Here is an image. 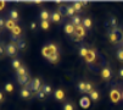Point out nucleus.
Instances as JSON below:
<instances>
[{"label": "nucleus", "mask_w": 123, "mask_h": 110, "mask_svg": "<svg viewBox=\"0 0 123 110\" xmlns=\"http://www.w3.org/2000/svg\"><path fill=\"white\" fill-rule=\"evenodd\" d=\"M109 39L111 43H118L121 39H123V32H121L119 28L111 29L109 32Z\"/></svg>", "instance_id": "nucleus-1"}, {"label": "nucleus", "mask_w": 123, "mask_h": 110, "mask_svg": "<svg viewBox=\"0 0 123 110\" xmlns=\"http://www.w3.org/2000/svg\"><path fill=\"white\" fill-rule=\"evenodd\" d=\"M27 87H28V89L29 90H33V92H37L38 90H40L42 89V82H40V80H38V78H34V80H32L28 84H27Z\"/></svg>", "instance_id": "nucleus-2"}, {"label": "nucleus", "mask_w": 123, "mask_h": 110, "mask_svg": "<svg viewBox=\"0 0 123 110\" xmlns=\"http://www.w3.org/2000/svg\"><path fill=\"white\" fill-rule=\"evenodd\" d=\"M43 55L48 59L49 56H51L52 54H55V53H57V50H56V45H54V44H48V45H45L44 48H43Z\"/></svg>", "instance_id": "nucleus-3"}, {"label": "nucleus", "mask_w": 123, "mask_h": 110, "mask_svg": "<svg viewBox=\"0 0 123 110\" xmlns=\"http://www.w3.org/2000/svg\"><path fill=\"white\" fill-rule=\"evenodd\" d=\"M6 55L7 56H15L16 55V51H17V47H16V44H13V43H9L7 45H6Z\"/></svg>", "instance_id": "nucleus-4"}, {"label": "nucleus", "mask_w": 123, "mask_h": 110, "mask_svg": "<svg viewBox=\"0 0 123 110\" xmlns=\"http://www.w3.org/2000/svg\"><path fill=\"white\" fill-rule=\"evenodd\" d=\"M110 97H111V100H112L113 103H118L119 99L122 98V94L118 92V89H112L111 93H110Z\"/></svg>", "instance_id": "nucleus-5"}, {"label": "nucleus", "mask_w": 123, "mask_h": 110, "mask_svg": "<svg viewBox=\"0 0 123 110\" xmlns=\"http://www.w3.org/2000/svg\"><path fill=\"white\" fill-rule=\"evenodd\" d=\"M101 77H102L104 80H106V81L111 80V77H112V72H111L110 67H104V69H102V71H101Z\"/></svg>", "instance_id": "nucleus-6"}, {"label": "nucleus", "mask_w": 123, "mask_h": 110, "mask_svg": "<svg viewBox=\"0 0 123 110\" xmlns=\"http://www.w3.org/2000/svg\"><path fill=\"white\" fill-rule=\"evenodd\" d=\"M79 105L83 109H88L90 106V98L89 97H82L80 100H79Z\"/></svg>", "instance_id": "nucleus-7"}, {"label": "nucleus", "mask_w": 123, "mask_h": 110, "mask_svg": "<svg viewBox=\"0 0 123 110\" xmlns=\"http://www.w3.org/2000/svg\"><path fill=\"white\" fill-rule=\"evenodd\" d=\"M74 32H76V27H74L72 23H66V25H65V33H66V34L72 35Z\"/></svg>", "instance_id": "nucleus-8"}, {"label": "nucleus", "mask_w": 123, "mask_h": 110, "mask_svg": "<svg viewBox=\"0 0 123 110\" xmlns=\"http://www.w3.org/2000/svg\"><path fill=\"white\" fill-rule=\"evenodd\" d=\"M82 26H83V27H84L85 29H90V28H92V26H93L92 18H89V17H85V18H83Z\"/></svg>", "instance_id": "nucleus-9"}, {"label": "nucleus", "mask_w": 123, "mask_h": 110, "mask_svg": "<svg viewBox=\"0 0 123 110\" xmlns=\"http://www.w3.org/2000/svg\"><path fill=\"white\" fill-rule=\"evenodd\" d=\"M95 51L93 50V49H90L89 50V53H88V55H86V58H85V61L86 62H93L94 60H95Z\"/></svg>", "instance_id": "nucleus-10"}, {"label": "nucleus", "mask_w": 123, "mask_h": 110, "mask_svg": "<svg viewBox=\"0 0 123 110\" xmlns=\"http://www.w3.org/2000/svg\"><path fill=\"white\" fill-rule=\"evenodd\" d=\"M82 22H83V20H82L79 16H73V17H72V20H71V23H72L74 27L82 26Z\"/></svg>", "instance_id": "nucleus-11"}, {"label": "nucleus", "mask_w": 123, "mask_h": 110, "mask_svg": "<svg viewBox=\"0 0 123 110\" xmlns=\"http://www.w3.org/2000/svg\"><path fill=\"white\" fill-rule=\"evenodd\" d=\"M50 20H51L52 22H60V20H61V14H60L59 11H54V12L51 14Z\"/></svg>", "instance_id": "nucleus-12"}, {"label": "nucleus", "mask_w": 123, "mask_h": 110, "mask_svg": "<svg viewBox=\"0 0 123 110\" xmlns=\"http://www.w3.org/2000/svg\"><path fill=\"white\" fill-rule=\"evenodd\" d=\"M9 17L11 18L12 21H17L20 18V15H18V12H17V10H11L10 12H9Z\"/></svg>", "instance_id": "nucleus-13"}, {"label": "nucleus", "mask_w": 123, "mask_h": 110, "mask_svg": "<svg viewBox=\"0 0 123 110\" xmlns=\"http://www.w3.org/2000/svg\"><path fill=\"white\" fill-rule=\"evenodd\" d=\"M84 29H85V28H84L83 26H78V27H76V32H74V34H77L78 37H80V38H83L84 34H85Z\"/></svg>", "instance_id": "nucleus-14"}, {"label": "nucleus", "mask_w": 123, "mask_h": 110, "mask_svg": "<svg viewBox=\"0 0 123 110\" xmlns=\"http://www.w3.org/2000/svg\"><path fill=\"white\" fill-rule=\"evenodd\" d=\"M39 17L42 18V21H48L49 18L51 17V15H49V11H46V10H43V11L39 14Z\"/></svg>", "instance_id": "nucleus-15"}, {"label": "nucleus", "mask_w": 123, "mask_h": 110, "mask_svg": "<svg viewBox=\"0 0 123 110\" xmlns=\"http://www.w3.org/2000/svg\"><path fill=\"white\" fill-rule=\"evenodd\" d=\"M23 76H28V72H27L26 67L21 66L18 70H17V77H23Z\"/></svg>", "instance_id": "nucleus-16"}, {"label": "nucleus", "mask_w": 123, "mask_h": 110, "mask_svg": "<svg viewBox=\"0 0 123 110\" xmlns=\"http://www.w3.org/2000/svg\"><path fill=\"white\" fill-rule=\"evenodd\" d=\"M16 26H17V25L15 23V21H12V20H11V18H7V20H6V26H5V28H7V29L12 31Z\"/></svg>", "instance_id": "nucleus-17"}, {"label": "nucleus", "mask_w": 123, "mask_h": 110, "mask_svg": "<svg viewBox=\"0 0 123 110\" xmlns=\"http://www.w3.org/2000/svg\"><path fill=\"white\" fill-rule=\"evenodd\" d=\"M77 88H78V90L79 92H82V93H86V82H79L78 84H77Z\"/></svg>", "instance_id": "nucleus-18"}, {"label": "nucleus", "mask_w": 123, "mask_h": 110, "mask_svg": "<svg viewBox=\"0 0 123 110\" xmlns=\"http://www.w3.org/2000/svg\"><path fill=\"white\" fill-rule=\"evenodd\" d=\"M65 98V93H63V90L62 89H57L55 92V99L56 100H62Z\"/></svg>", "instance_id": "nucleus-19"}, {"label": "nucleus", "mask_w": 123, "mask_h": 110, "mask_svg": "<svg viewBox=\"0 0 123 110\" xmlns=\"http://www.w3.org/2000/svg\"><path fill=\"white\" fill-rule=\"evenodd\" d=\"M16 47H17V49H20V50H25V48H26V42H25V39L20 38L18 42L16 43Z\"/></svg>", "instance_id": "nucleus-20"}, {"label": "nucleus", "mask_w": 123, "mask_h": 110, "mask_svg": "<svg viewBox=\"0 0 123 110\" xmlns=\"http://www.w3.org/2000/svg\"><path fill=\"white\" fill-rule=\"evenodd\" d=\"M21 97H22L23 99L29 98V97H31V90H29L28 88H23V89L21 90Z\"/></svg>", "instance_id": "nucleus-21"}, {"label": "nucleus", "mask_w": 123, "mask_h": 110, "mask_svg": "<svg viewBox=\"0 0 123 110\" xmlns=\"http://www.w3.org/2000/svg\"><path fill=\"white\" fill-rule=\"evenodd\" d=\"M59 12L61 14V16H67V5H60Z\"/></svg>", "instance_id": "nucleus-22"}, {"label": "nucleus", "mask_w": 123, "mask_h": 110, "mask_svg": "<svg viewBox=\"0 0 123 110\" xmlns=\"http://www.w3.org/2000/svg\"><path fill=\"white\" fill-rule=\"evenodd\" d=\"M74 12H76V10H74V7H73V5H67V16H74Z\"/></svg>", "instance_id": "nucleus-23"}, {"label": "nucleus", "mask_w": 123, "mask_h": 110, "mask_svg": "<svg viewBox=\"0 0 123 110\" xmlns=\"http://www.w3.org/2000/svg\"><path fill=\"white\" fill-rule=\"evenodd\" d=\"M11 33H12L13 35H16V37H20V34L22 33V29H21V27H20V26H16V27L11 31Z\"/></svg>", "instance_id": "nucleus-24"}, {"label": "nucleus", "mask_w": 123, "mask_h": 110, "mask_svg": "<svg viewBox=\"0 0 123 110\" xmlns=\"http://www.w3.org/2000/svg\"><path fill=\"white\" fill-rule=\"evenodd\" d=\"M48 60L50 61V62H57V60H59V53H55V54H52L51 56H49L48 58Z\"/></svg>", "instance_id": "nucleus-25"}, {"label": "nucleus", "mask_w": 123, "mask_h": 110, "mask_svg": "<svg viewBox=\"0 0 123 110\" xmlns=\"http://www.w3.org/2000/svg\"><path fill=\"white\" fill-rule=\"evenodd\" d=\"M88 53H89V50H88V48H85V47H82L80 48V50H79V55L82 58H86V55H88Z\"/></svg>", "instance_id": "nucleus-26"}, {"label": "nucleus", "mask_w": 123, "mask_h": 110, "mask_svg": "<svg viewBox=\"0 0 123 110\" xmlns=\"http://www.w3.org/2000/svg\"><path fill=\"white\" fill-rule=\"evenodd\" d=\"M12 67H13L16 71L21 67V62H20L18 59H13V60H12Z\"/></svg>", "instance_id": "nucleus-27"}, {"label": "nucleus", "mask_w": 123, "mask_h": 110, "mask_svg": "<svg viewBox=\"0 0 123 110\" xmlns=\"http://www.w3.org/2000/svg\"><path fill=\"white\" fill-rule=\"evenodd\" d=\"M42 90L44 92L45 94H50V93H51V87H50L49 84H43V87H42Z\"/></svg>", "instance_id": "nucleus-28"}, {"label": "nucleus", "mask_w": 123, "mask_h": 110, "mask_svg": "<svg viewBox=\"0 0 123 110\" xmlns=\"http://www.w3.org/2000/svg\"><path fill=\"white\" fill-rule=\"evenodd\" d=\"M89 98L92 99V100H98L99 99V93L96 90H93L92 93H89Z\"/></svg>", "instance_id": "nucleus-29"}, {"label": "nucleus", "mask_w": 123, "mask_h": 110, "mask_svg": "<svg viewBox=\"0 0 123 110\" xmlns=\"http://www.w3.org/2000/svg\"><path fill=\"white\" fill-rule=\"evenodd\" d=\"M82 6H83L82 1H73V7H74L76 11H80L82 10Z\"/></svg>", "instance_id": "nucleus-30"}, {"label": "nucleus", "mask_w": 123, "mask_h": 110, "mask_svg": "<svg viewBox=\"0 0 123 110\" xmlns=\"http://www.w3.org/2000/svg\"><path fill=\"white\" fill-rule=\"evenodd\" d=\"M116 56L119 61H123V49H118L116 53Z\"/></svg>", "instance_id": "nucleus-31"}, {"label": "nucleus", "mask_w": 123, "mask_h": 110, "mask_svg": "<svg viewBox=\"0 0 123 110\" xmlns=\"http://www.w3.org/2000/svg\"><path fill=\"white\" fill-rule=\"evenodd\" d=\"M45 96H46V94L44 93V92H43L42 89H40V90H38L37 93H36V97H37L38 99H44V98H45Z\"/></svg>", "instance_id": "nucleus-32"}, {"label": "nucleus", "mask_w": 123, "mask_h": 110, "mask_svg": "<svg viewBox=\"0 0 123 110\" xmlns=\"http://www.w3.org/2000/svg\"><path fill=\"white\" fill-rule=\"evenodd\" d=\"M110 23H111V26H112V29L117 28V20H116V17H111V18H110Z\"/></svg>", "instance_id": "nucleus-33"}, {"label": "nucleus", "mask_w": 123, "mask_h": 110, "mask_svg": "<svg viewBox=\"0 0 123 110\" xmlns=\"http://www.w3.org/2000/svg\"><path fill=\"white\" fill-rule=\"evenodd\" d=\"M49 21H42L40 22V27L43 28V29H49Z\"/></svg>", "instance_id": "nucleus-34"}, {"label": "nucleus", "mask_w": 123, "mask_h": 110, "mask_svg": "<svg viewBox=\"0 0 123 110\" xmlns=\"http://www.w3.org/2000/svg\"><path fill=\"white\" fill-rule=\"evenodd\" d=\"M5 90H6V92H12V90H13L12 83H6V84H5Z\"/></svg>", "instance_id": "nucleus-35"}, {"label": "nucleus", "mask_w": 123, "mask_h": 110, "mask_svg": "<svg viewBox=\"0 0 123 110\" xmlns=\"http://www.w3.org/2000/svg\"><path fill=\"white\" fill-rule=\"evenodd\" d=\"M63 110H73V105L71 103H66L63 105Z\"/></svg>", "instance_id": "nucleus-36"}, {"label": "nucleus", "mask_w": 123, "mask_h": 110, "mask_svg": "<svg viewBox=\"0 0 123 110\" xmlns=\"http://www.w3.org/2000/svg\"><path fill=\"white\" fill-rule=\"evenodd\" d=\"M94 89H93V84L92 83H89V82H86V92L88 93H92Z\"/></svg>", "instance_id": "nucleus-37"}, {"label": "nucleus", "mask_w": 123, "mask_h": 110, "mask_svg": "<svg viewBox=\"0 0 123 110\" xmlns=\"http://www.w3.org/2000/svg\"><path fill=\"white\" fill-rule=\"evenodd\" d=\"M5 26H6V21L1 17V18H0V27H1V28H5Z\"/></svg>", "instance_id": "nucleus-38"}, {"label": "nucleus", "mask_w": 123, "mask_h": 110, "mask_svg": "<svg viewBox=\"0 0 123 110\" xmlns=\"http://www.w3.org/2000/svg\"><path fill=\"white\" fill-rule=\"evenodd\" d=\"M37 28V23L36 22H32L31 23V29H36Z\"/></svg>", "instance_id": "nucleus-39"}, {"label": "nucleus", "mask_w": 123, "mask_h": 110, "mask_svg": "<svg viewBox=\"0 0 123 110\" xmlns=\"http://www.w3.org/2000/svg\"><path fill=\"white\" fill-rule=\"evenodd\" d=\"M119 77H121V78H123V67H121V69H119Z\"/></svg>", "instance_id": "nucleus-40"}, {"label": "nucleus", "mask_w": 123, "mask_h": 110, "mask_svg": "<svg viewBox=\"0 0 123 110\" xmlns=\"http://www.w3.org/2000/svg\"><path fill=\"white\" fill-rule=\"evenodd\" d=\"M4 6H5V1H1V10H3Z\"/></svg>", "instance_id": "nucleus-41"}, {"label": "nucleus", "mask_w": 123, "mask_h": 110, "mask_svg": "<svg viewBox=\"0 0 123 110\" xmlns=\"http://www.w3.org/2000/svg\"><path fill=\"white\" fill-rule=\"evenodd\" d=\"M122 49H123V43H122Z\"/></svg>", "instance_id": "nucleus-42"}, {"label": "nucleus", "mask_w": 123, "mask_h": 110, "mask_svg": "<svg viewBox=\"0 0 123 110\" xmlns=\"http://www.w3.org/2000/svg\"><path fill=\"white\" fill-rule=\"evenodd\" d=\"M122 98H123V93H122Z\"/></svg>", "instance_id": "nucleus-43"}]
</instances>
